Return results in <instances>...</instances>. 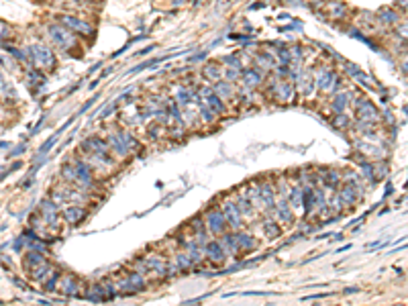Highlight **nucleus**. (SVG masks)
<instances>
[{
  "label": "nucleus",
  "instance_id": "obj_1",
  "mask_svg": "<svg viewBox=\"0 0 408 306\" xmlns=\"http://www.w3.org/2000/svg\"><path fill=\"white\" fill-rule=\"evenodd\" d=\"M49 37L59 49H64V51H70L72 47H76V37L72 35V31L68 27L49 25Z\"/></svg>",
  "mask_w": 408,
  "mask_h": 306
},
{
  "label": "nucleus",
  "instance_id": "obj_2",
  "mask_svg": "<svg viewBox=\"0 0 408 306\" xmlns=\"http://www.w3.org/2000/svg\"><path fill=\"white\" fill-rule=\"evenodd\" d=\"M29 53H31V59L35 61V66L41 68V70H47V68H53V66H55V57H53L51 49L45 47V45H41V43L29 45Z\"/></svg>",
  "mask_w": 408,
  "mask_h": 306
},
{
  "label": "nucleus",
  "instance_id": "obj_3",
  "mask_svg": "<svg viewBox=\"0 0 408 306\" xmlns=\"http://www.w3.org/2000/svg\"><path fill=\"white\" fill-rule=\"evenodd\" d=\"M84 149L88 151V156L94 158V160H98V162H102V164H108V162H110V160H108V147H106V143L100 141V139H86V141H84Z\"/></svg>",
  "mask_w": 408,
  "mask_h": 306
},
{
  "label": "nucleus",
  "instance_id": "obj_4",
  "mask_svg": "<svg viewBox=\"0 0 408 306\" xmlns=\"http://www.w3.org/2000/svg\"><path fill=\"white\" fill-rule=\"evenodd\" d=\"M206 221H208V229L212 235H221L225 231V214L218 210V208H212L206 212Z\"/></svg>",
  "mask_w": 408,
  "mask_h": 306
},
{
  "label": "nucleus",
  "instance_id": "obj_5",
  "mask_svg": "<svg viewBox=\"0 0 408 306\" xmlns=\"http://www.w3.org/2000/svg\"><path fill=\"white\" fill-rule=\"evenodd\" d=\"M61 23H66L70 31H74V33H80V35H90L92 33V27L76 17H61Z\"/></svg>",
  "mask_w": 408,
  "mask_h": 306
},
{
  "label": "nucleus",
  "instance_id": "obj_6",
  "mask_svg": "<svg viewBox=\"0 0 408 306\" xmlns=\"http://www.w3.org/2000/svg\"><path fill=\"white\" fill-rule=\"evenodd\" d=\"M223 214H225V221H227L233 229H239V227H241V212H239L237 204L227 202V204L223 206Z\"/></svg>",
  "mask_w": 408,
  "mask_h": 306
},
{
  "label": "nucleus",
  "instance_id": "obj_7",
  "mask_svg": "<svg viewBox=\"0 0 408 306\" xmlns=\"http://www.w3.org/2000/svg\"><path fill=\"white\" fill-rule=\"evenodd\" d=\"M41 219L51 227L57 225V206L53 202H49V200L41 202Z\"/></svg>",
  "mask_w": 408,
  "mask_h": 306
},
{
  "label": "nucleus",
  "instance_id": "obj_8",
  "mask_svg": "<svg viewBox=\"0 0 408 306\" xmlns=\"http://www.w3.org/2000/svg\"><path fill=\"white\" fill-rule=\"evenodd\" d=\"M64 217H66V221L68 223H72V225H78L84 217H86V210L82 208V206H78V204H72V206H68L66 210H64Z\"/></svg>",
  "mask_w": 408,
  "mask_h": 306
},
{
  "label": "nucleus",
  "instance_id": "obj_9",
  "mask_svg": "<svg viewBox=\"0 0 408 306\" xmlns=\"http://www.w3.org/2000/svg\"><path fill=\"white\" fill-rule=\"evenodd\" d=\"M357 118L361 122H367V125H371V120L375 118V110L369 102H359V108H357Z\"/></svg>",
  "mask_w": 408,
  "mask_h": 306
},
{
  "label": "nucleus",
  "instance_id": "obj_10",
  "mask_svg": "<svg viewBox=\"0 0 408 306\" xmlns=\"http://www.w3.org/2000/svg\"><path fill=\"white\" fill-rule=\"evenodd\" d=\"M206 253L214 261H223L225 259V247H221V243H218V241H212V243L206 245Z\"/></svg>",
  "mask_w": 408,
  "mask_h": 306
},
{
  "label": "nucleus",
  "instance_id": "obj_11",
  "mask_svg": "<svg viewBox=\"0 0 408 306\" xmlns=\"http://www.w3.org/2000/svg\"><path fill=\"white\" fill-rule=\"evenodd\" d=\"M235 241H237L239 253H241V251H249V249H253V247H255V241H253V237H249V235H237V237H235Z\"/></svg>",
  "mask_w": 408,
  "mask_h": 306
},
{
  "label": "nucleus",
  "instance_id": "obj_12",
  "mask_svg": "<svg viewBox=\"0 0 408 306\" xmlns=\"http://www.w3.org/2000/svg\"><path fill=\"white\" fill-rule=\"evenodd\" d=\"M274 88L278 90V96H280V100H282V102L290 100V96H292V88H290L286 82H276V84H274Z\"/></svg>",
  "mask_w": 408,
  "mask_h": 306
},
{
  "label": "nucleus",
  "instance_id": "obj_13",
  "mask_svg": "<svg viewBox=\"0 0 408 306\" xmlns=\"http://www.w3.org/2000/svg\"><path fill=\"white\" fill-rule=\"evenodd\" d=\"M341 200L345 206H351L355 202V186H345L341 192Z\"/></svg>",
  "mask_w": 408,
  "mask_h": 306
},
{
  "label": "nucleus",
  "instance_id": "obj_14",
  "mask_svg": "<svg viewBox=\"0 0 408 306\" xmlns=\"http://www.w3.org/2000/svg\"><path fill=\"white\" fill-rule=\"evenodd\" d=\"M245 82H247L249 86H257V84L261 82V74L255 72V70H247V72H245Z\"/></svg>",
  "mask_w": 408,
  "mask_h": 306
},
{
  "label": "nucleus",
  "instance_id": "obj_15",
  "mask_svg": "<svg viewBox=\"0 0 408 306\" xmlns=\"http://www.w3.org/2000/svg\"><path fill=\"white\" fill-rule=\"evenodd\" d=\"M61 288H64L66 294H76V280H74V275H66L64 282H61Z\"/></svg>",
  "mask_w": 408,
  "mask_h": 306
},
{
  "label": "nucleus",
  "instance_id": "obj_16",
  "mask_svg": "<svg viewBox=\"0 0 408 306\" xmlns=\"http://www.w3.org/2000/svg\"><path fill=\"white\" fill-rule=\"evenodd\" d=\"M335 80V74H331V72H323L321 74V78H319V88H323V90H327L329 88V84Z\"/></svg>",
  "mask_w": 408,
  "mask_h": 306
},
{
  "label": "nucleus",
  "instance_id": "obj_17",
  "mask_svg": "<svg viewBox=\"0 0 408 306\" xmlns=\"http://www.w3.org/2000/svg\"><path fill=\"white\" fill-rule=\"evenodd\" d=\"M204 72L208 74L210 80H218V78H221V68H218V66H212V64H210V66L204 68Z\"/></svg>",
  "mask_w": 408,
  "mask_h": 306
},
{
  "label": "nucleus",
  "instance_id": "obj_18",
  "mask_svg": "<svg viewBox=\"0 0 408 306\" xmlns=\"http://www.w3.org/2000/svg\"><path fill=\"white\" fill-rule=\"evenodd\" d=\"M265 233H267V235H269V239H271V237H278V235H280V229L276 227V223H274V221H267V225H265Z\"/></svg>",
  "mask_w": 408,
  "mask_h": 306
},
{
  "label": "nucleus",
  "instance_id": "obj_19",
  "mask_svg": "<svg viewBox=\"0 0 408 306\" xmlns=\"http://www.w3.org/2000/svg\"><path fill=\"white\" fill-rule=\"evenodd\" d=\"M345 104H347V94H339V96H337V106H335V110L341 112V110L345 108Z\"/></svg>",
  "mask_w": 408,
  "mask_h": 306
},
{
  "label": "nucleus",
  "instance_id": "obj_20",
  "mask_svg": "<svg viewBox=\"0 0 408 306\" xmlns=\"http://www.w3.org/2000/svg\"><path fill=\"white\" fill-rule=\"evenodd\" d=\"M216 92H218V96H229L231 94V88L227 86V84H218V88H216Z\"/></svg>",
  "mask_w": 408,
  "mask_h": 306
},
{
  "label": "nucleus",
  "instance_id": "obj_21",
  "mask_svg": "<svg viewBox=\"0 0 408 306\" xmlns=\"http://www.w3.org/2000/svg\"><path fill=\"white\" fill-rule=\"evenodd\" d=\"M55 141H57V135H53V137H51V139H49V141H47V143H45V145L39 149V153H47V151L53 147V143H55Z\"/></svg>",
  "mask_w": 408,
  "mask_h": 306
},
{
  "label": "nucleus",
  "instance_id": "obj_22",
  "mask_svg": "<svg viewBox=\"0 0 408 306\" xmlns=\"http://www.w3.org/2000/svg\"><path fill=\"white\" fill-rule=\"evenodd\" d=\"M11 33V27L7 25V23H3V21H0V39H3V37H7Z\"/></svg>",
  "mask_w": 408,
  "mask_h": 306
},
{
  "label": "nucleus",
  "instance_id": "obj_23",
  "mask_svg": "<svg viewBox=\"0 0 408 306\" xmlns=\"http://www.w3.org/2000/svg\"><path fill=\"white\" fill-rule=\"evenodd\" d=\"M7 90H9V86H7L5 78H3V76H0V94H7Z\"/></svg>",
  "mask_w": 408,
  "mask_h": 306
}]
</instances>
